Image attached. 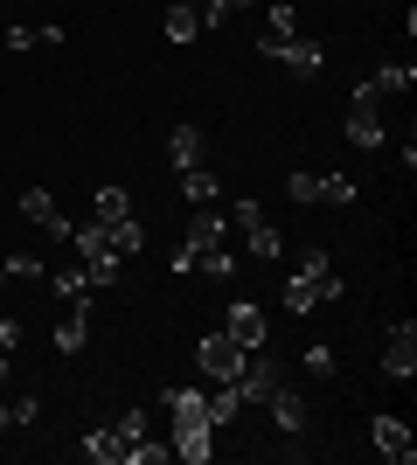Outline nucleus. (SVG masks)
Segmentation results:
<instances>
[{"instance_id":"1","label":"nucleus","mask_w":417,"mask_h":465,"mask_svg":"<svg viewBox=\"0 0 417 465\" xmlns=\"http://www.w3.org/2000/svg\"><path fill=\"white\" fill-rule=\"evenodd\" d=\"M243 361H251V348H243L237 333H202L195 341V369L209 375V382H237Z\"/></svg>"},{"instance_id":"2","label":"nucleus","mask_w":417,"mask_h":465,"mask_svg":"<svg viewBox=\"0 0 417 465\" xmlns=\"http://www.w3.org/2000/svg\"><path fill=\"white\" fill-rule=\"evenodd\" d=\"M285 382H293L285 361H278L272 348H251V361H243V375H237V396H243V403H272Z\"/></svg>"},{"instance_id":"3","label":"nucleus","mask_w":417,"mask_h":465,"mask_svg":"<svg viewBox=\"0 0 417 465\" xmlns=\"http://www.w3.org/2000/svg\"><path fill=\"white\" fill-rule=\"evenodd\" d=\"M15 209L28 215V223H35L49 243H70V230H77V223L56 209V194H49V188H21V194H15Z\"/></svg>"},{"instance_id":"4","label":"nucleus","mask_w":417,"mask_h":465,"mask_svg":"<svg viewBox=\"0 0 417 465\" xmlns=\"http://www.w3.org/2000/svg\"><path fill=\"white\" fill-rule=\"evenodd\" d=\"M369 438H376V451L390 465H411V424H403V417H390V410H382V417H369Z\"/></svg>"},{"instance_id":"5","label":"nucleus","mask_w":417,"mask_h":465,"mask_svg":"<svg viewBox=\"0 0 417 465\" xmlns=\"http://www.w3.org/2000/svg\"><path fill=\"white\" fill-rule=\"evenodd\" d=\"M167 451H174L181 465H209V459H216V424H174Z\"/></svg>"},{"instance_id":"6","label":"nucleus","mask_w":417,"mask_h":465,"mask_svg":"<svg viewBox=\"0 0 417 465\" xmlns=\"http://www.w3.org/2000/svg\"><path fill=\"white\" fill-rule=\"evenodd\" d=\"M382 375H390V382H411V375H417V327H411V320L390 333V348H382Z\"/></svg>"},{"instance_id":"7","label":"nucleus","mask_w":417,"mask_h":465,"mask_svg":"<svg viewBox=\"0 0 417 465\" xmlns=\"http://www.w3.org/2000/svg\"><path fill=\"white\" fill-rule=\"evenodd\" d=\"M56 341V354H84L91 348V299H70V312H63V327L49 333Z\"/></svg>"},{"instance_id":"8","label":"nucleus","mask_w":417,"mask_h":465,"mask_svg":"<svg viewBox=\"0 0 417 465\" xmlns=\"http://www.w3.org/2000/svg\"><path fill=\"white\" fill-rule=\"evenodd\" d=\"M223 230H230V215H223L216 202H209V209H195V215H188L181 243H188V251H216V243H223Z\"/></svg>"},{"instance_id":"9","label":"nucleus","mask_w":417,"mask_h":465,"mask_svg":"<svg viewBox=\"0 0 417 465\" xmlns=\"http://www.w3.org/2000/svg\"><path fill=\"white\" fill-rule=\"evenodd\" d=\"M348 146H362V153L382 146V112L376 104H355V97H348Z\"/></svg>"},{"instance_id":"10","label":"nucleus","mask_w":417,"mask_h":465,"mask_svg":"<svg viewBox=\"0 0 417 465\" xmlns=\"http://www.w3.org/2000/svg\"><path fill=\"white\" fill-rule=\"evenodd\" d=\"M278 63H285L293 77H320V70H327V49H320L313 35H293L285 49H278Z\"/></svg>"},{"instance_id":"11","label":"nucleus","mask_w":417,"mask_h":465,"mask_svg":"<svg viewBox=\"0 0 417 465\" xmlns=\"http://www.w3.org/2000/svg\"><path fill=\"white\" fill-rule=\"evenodd\" d=\"M160 403H167L174 424H209V396L202 389H160Z\"/></svg>"},{"instance_id":"12","label":"nucleus","mask_w":417,"mask_h":465,"mask_svg":"<svg viewBox=\"0 0 417 465\" xmlns=\"http://www.w3.org/2000/svg\"><path fill=\"white\" fill-rule=\"evenodd\" d=\"M223 333H237L243 348H264V312L251 306V299H237V306H230V327Z\"/></svg>"},{"instance_id":"13","label":"nucleus","mask_w":417,"mask_h":465,"mask_svg":"<svg viewBox=\"0 0 417 465\" xmlns=\"http://www.w3.org/2000/svg\"><path fill=\"white\" fill-rule=\"evenodd\" d=\"M84 459H91V465H125V445H119V430H112V424L84 430Z\"/></svg>"},{"instance_id":"14","label":"nucleus","mask_w":417,"mask_h":465,"mask_svg":"<svg viewBox=\"0 0 417 465\" xmlns=\"http://www.w3.org/2000/svg\"><path fill=\"white\" fill-rule=\"evenodd\" d=\"M202 146H209L202 125H174V133H167V160H174V167H202Z\"/></svg>"},{"instance_id":"15","label":"nucleus","mask_w":417,"mask_h":465,"mask_svg":"<svg viewBox=\"0 0 417 465\" xmlns=\"http://www.w3.org/2000/svg\"><path fill=\"white\" fill-rule=\"evenodd\" d=\"M272 417H278V430H293V438H299V430H306V396L285 382V389L272 396Z\"/></svg>"},{"instance_id":"16","label":"nucleus","mask_w":417,"mask_h":465,"mask_svg":"<svg viewBox=\"0 0 417 465\" xmlns=\"http://www.w3.org/2000/svg\"><path fill=\"white\" fill-rule=\"evenodd\" d=\"M49 292L70 306V299H91L98 285H91V272H84V264H63V272H49Z\"/></svg>"},{"instance_id":"17","label":"nucleus","mask_w":417,"mask_h":465,"mask_svg":"<svg viewBox=\"0 0 417 465\" xmlns=\"http://www.w3.org/2000/svg\"><path fill=\"white\" fill-rule=\"evenodd\" d=\"M160 28H167V42H181V49H188V42L202 35V15H195V7H188V0H174V7H167V21H160Z\"/></svg>"},{"instance_id":"18","label":"nucleus","mask_w":417,"mask_h":465,"mask_svg":"<svg viewBox=\"0 0 417 465\" xmlns=\"http://www.w3.org/2000/svg\"><path fill=\"white\" fill-rule=\"evenodd\" d=\"M181 194H188L195 209H209V202H216V194H223V181L209 174V167H181Z\"/></svg>"},{"instance_id":"19","label":"nucleus","mask_w":417,"mask_h":465,"mask_svg":"<svg viewBox=\"0 0 417 465\" xmlns=\"http://www.w3.org/2000/svg\"><path fill=\"white\" fill-rule=\"evenodd\" d=\"M320 181H327V174H313V167H293V174H285V194H293L299 209H320Z\"/></svg>"},{"instance_id":"20","label":"nucleus","mask_w":417,"mask_h":465,"mask_svg":"<svg viewBox=\"0 0 417 465\" xmlns=\"http://www.w3.org/2000/svg\"><path fill=\"white\" fill-rule=\"evenodd\" d=\"M369 84H376V97H411V84H417V77H411V63H382Z\"/></svg>"},{"instance_id":"21","label":"nucleus","mask_w":417,"mask_h":465,"mask_svg":"<svg viewBox=\"0 0 417 465\" xmlns=\"http://www.w3.org/2000/svg\"><path fill=\"white\" fill-rule=\"evenodd\" d=\"M327 299H320L313 278H285V312H320Z\"/></svg>"},{"instance_id":"22","label":"nucleus","mask_w":417,"mask_h":465,"mask_svg":"<svg viewBox=\"0 0 417 465\" xmlns=\"http://www.w3.org/2000/svg\"><path fill=\"white\" fill-rule=\"evenodd\" d=\"M306 375H313V382H341V354L327 348V341H313V348H306Z\"/></svg>"},{"instance_id":"23","label":"nucleus","mask_w":417,"mask_h":465,"mask_svg":"<svg viewBox=\"0 0 417 465\" xmlns=\"http://www.w3.org/2000/svg\"><path fill=\"white\" fill-rule=\"evenodd\" d=\"M91 215H98V223H125V215H133V194H125V188H98Z\"/></svg>"},{"instance_id":"24","label":"nucleus","mask_w":417,"mask_h":465,"mask_svg":"<svg viewBox=\"0 0 417 465\" xmlns=\"http://www.w3.org/2000/svg\"><path fill=\"white\" fill-rule=\"evenodd\" d=\"M243 236H251V257H258V264H278V257H285V243H278L272 223H251Z\"/></svg>"},{"instance_id":"25","label":"nucleus","mask_w":417,"mask_h":465,"mask_svg":"<svg viewBox=\"0 0 417 465\" xmlns=\"http://www.w3.org/2000/svg\"><path fill=\"white\" fill-rule=\"evenodd\" d=\"M104 230H112V251H119V257H139V251H146V230H139L133 215H125V223H104Z\"/></svg>"},{"instance_id":"26","label":"nucleus","mask_w":417,"mask_h":465,"mask_svg":"<svg viewBox=\"0 0 417 465\" xmlns=\"http://www.w3.org/2000/svg\"><path fill=\"white\" fill-rule=\"evenodd\" d=\"M237 410H243V396H237V382H223L216 396H209V424H237Z\"/></svg>"},{"instance_id":"27","label":"nucleus","mask_w":417,"mask_h":465,"mask_svg":"<svg viewBox=\"0 0 417 465\" xmlns=\"http://www.w3.org/2000/svg\"><path fill=\"white\" fill-rule=\"evenodd\" d=\"M355 181H348V174H327V181H320V202H334V209H355Z\"/></svg>"},{"instance_id":"28","label":"nucleus","mask_w":417,"mask_h":465,"mask_svg":"<svg viewBox=\"0 0 417 465\" xmlns=\"http://www.w3.org/2000/svg\"><path fill=\"white\" fill-rule=\"evenodd\" d=\"M112 430H119V445L133 451L139 438H146V410H119V417H112Z\"/></svg>"},{"instance_id":"29","label":"nucleus","mask_w":417,"mask_h":465,"mask_svg":"<svg viewBox=\"0 0 417 465\" xmlns=\"http://www.w3.org/2000/svg\"><path fill=\"white\" fill-rule=\"evenodd\" d=\"M7 278H49V264H42L35 251H15L7 257Z\"/></svg>"},{"instance_id":"30","label":"nucleus","mask_w":417,"mask_h":465,"mask_svg":"<svg viewBox=\"0 0 417 465\" xmlns=\"http://www.w3.org/2000/svg\"><path fill=\"white\" fill-rule=\"evenodd\" d=\"M167 459H174V451H167V445H154V438H139V445L125 451V465H167Z\"/></svg>"},{"instance_id":"31","label":"nucleus","mask_w":417,"mask_h":465,"mask_svg":"<svg viewBox=\"0 0 417 465\" xmlns=\"http://www.w3.org/2000/svg\"><path fill=\"white\" fill-rule=\"evenodd\" d=\"M327 272H334V257L320 251V243H313V251H306V257H299V278H313V285H320V278H327Z\"/></svg>"},{"instance_id":"32","label":"nucleus","mask_w":417,"mask_h":465,"mask_svg":"<svg viewBox=\"0 0 417 465\" xmlns=\"http://www.w3.org/2000/svg\"><path fill=\"white\" fill-rule=\"evenodd\" d=\"M21 49H35V28H21V21H7V56H21Z\"/></svg>"},{"instance_id":"33","label":"nucleus","mask_w":417,"mask_h":465,"mask_svg":"<svg viewBox=\"0 0 417 465\" xmlns=\"http://www.w3.org/2000/svg\"><path fill=\"white\" fill-rule=\"evenodd\" d=\"M7 410H15V424H35V417H42V396H15Z\"/></svg>"},{"instance_id":"34","label":"nucleus","mask_w":417,"mask_h":465,"mask_svg":"<svg viewBox=\"0 0 417 465\" xmlns=\"http://www.w3.org/2000/svg\"><path fill=\"white\" fill-rule=\"evenodd\" d=\"M230 223H237V230H251V223H264V209H258V202H251V194H243V202H237V215H230Z\"/></svg>"},{"instance_id":"35","label":"nucleus","mask_w":417,"mask_h":465,"mask_svg":"<svg viewBox=\"0 0 417 465\" xmlns=\"http://www.w3.org/2000/svg\"><path fill=\"white\" fill-rule=\"evenodd\" d=\"M167 272H174V278H195V251H188V243H181V251L167 257Z\"/></svg>"},{"instance_id":"36","label":"nucleus","mask_w":417,"mask_h":465,"mask_svg":"<svg viewBox=\"0 0 417 465\" xmlns=\"http://www.w3.org/2000/svg\"><path fill=\"white\" fill-rule=\"evenodd\" d=\"M7 430H15V410H7V403H0V438H7Z\"/></svg>"},{"instance_id":"37","label":"nucleus","mask_w":417,"mask_h":465,"mask_svg":"<svg viewBox=\"0 0 417 465\" xmlns=\"http://www.w3.org/2000/svg\"><path fill=\"white\" fill-rule=\"evenodd\" d=\"M7 361H15V348H7V341H0V382H7Z\"/></svg>"},{"instance_id":"38","label":"nucleus","mask_w":417,"mask_h":465,"mask_svg":"<svg viewBox=\"0 0 417 465\" xmlns=\"http://www.w3.org/2000/svg\"><path fill=\"white\" fill-rule=\"evenodd\" d=\"M243 7H258V0H230V15H243Z\"/></svg>"},{"instance_id":"39","label":"nucleus","mask_w":417,"mask_h":465,"mask_svg":"<svg viewBox=\"0 0 417 465\" xmlns=\"http://www.w3.org/2000/svg\"><path fill=\"white\" fill-rule=\"evenodd\" d=\"M0 285H7V257H0Z\"/></svg>"},{"instance_id":"40","label":"nucleus","mask_w":417,"mask_h":465,"mask_svg":"<svg viewBox=\"0 0 417 465\" xmlns=\"http://www.w3.org/2000/svg\"><path fill=\"white\" fill-rule=\"evenodd\" d=\"M0 15H7V0H0Z\"/></svg>"}]
</instances>
